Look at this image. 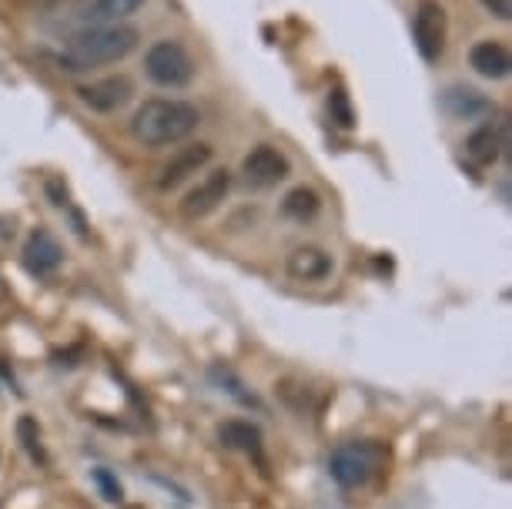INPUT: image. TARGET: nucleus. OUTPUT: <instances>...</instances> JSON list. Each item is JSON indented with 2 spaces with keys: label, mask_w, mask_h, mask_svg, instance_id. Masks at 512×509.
Returning a JSON list of instances; mask_svg holds the SVG:
<instances>
[{
  "label": "nucleus",
  "mask_w": 512,
  "mask_h": 509,
  "mask_svg": "<svg viewBox=\"0 0 512 509\" xmlns=\"http://www.w3.org/2000/svg\"><path fill=\"white\" fill-rule=\"evenodd\" d=\"M138 31L128 24H88L74 31L64 41V54L57 57L61 71H91V67L118 64L134 47H138Z\"/></svg>",
  "instance_id": "1"
},
{
  "label": "nucleus",
  "mask_w": 512,
  "mask_h": 509,
  "mask_svg": "<svg viewBox=\"0 0 512 509\" xmlns=\"http://www.w3.org/2000/svg\"><path fill=\"white\" fill-rule=\"evenodd\" d=\"M201 111L191 101L181 98H148L134 111L131 134L144 148H171L188 141L198 131Z\"/></svg>",
  "instance_id": "2"
},
{
  "label": "nucleus",
  "mask_w": 512,
  "mask_h": 509,
  "mask_svg": "<svg viewBox=\"0 0 512 509\" xmlns=\"http://www.w3.org/2000/svg\"><path fill=\"white\" fill-rule=\"evenodd\" d=\"M385 463V449L372 439H362V443H345L338 446L332 456H328V473L342 489H362L369 486L375 473Z\"/></svg>",
  "instance_id": "3"
},
{
  "label": "nucleus",
  "mask_w": 512,
  "mask_h": 509,
  "mask_svg": "<svg viewBox=\"0 0 512 509\" xmlns=\"http://www.w3.org/2000/svg\"><path fill=\"white\" fill-rule=\"evenodd\" d=\"M195 57L181 41H154L144 54V74L158 84V88H168V91H181L195 81Z\"/></svg>",
  "instance_id": "4"
},
{
  "label": "nucleus",
  "mask_w": 512,
  "mask_h": 509,
  "mask_svg": "<svg viewBox=\"0 0 512 509\" xmlns=\"http://www.w3.org/2000/svg\"><path fill=\"white\" fill-rule=\"evenodd\" d=\"M446 34H449V21H446V7L439 0H419L412 14V41L419 47L422 61L436 64L442 51H446Z\"/></svg>",
  "instance_id": "5"
},
{
  "label": "nucleus",
  "mask_w": 512,
  "mask_h": 509,
  "mask_svg": "<svg viewBox=\"0 0 512 509\" xmlns=\"http://www.w3.org/2000/svg\"><path fill=\"white\" fill-rule=\"evenodd\" d=\"M288 175H292V165H288V158L278 148H272V144H258V148H251L245 161H241V178H245L251 188H275V185H282Z\"/></svg>",
  "instance_id": "6"
},
{
  "label": "nucleus",
  "mask_w": 512,
  "mask_h": 509,
  "mask_svg": "<svg viewBox=\"0 0 512 509\" xmlns=\"http://www.w3.org/2000/svg\"><path fill=\"white\" fill-rule=\"evenodd\" d=\"M211 158H215V151H211V144H188V148L175 151L168 161H164V168L158 171V188L161 191H175L181 188L185 181H191L195 175H201Z\"/></svg>",
  "instance_id": "7"
},
{
  "label": "nucleus",
  "mask_w": 512,
  "mask_h": 509,
  "mask_svg": "<svg viewBox=\"0 0 512 509\" xmlns=\"http://www.w3.org/2000/svg\"><path fill=\"white\" fill-rule=\"evenodd\" d=\"M228 191H231V171L228 168L208 171V175L188 191L185 201H181V215L191 218V222H195V218L211 215V211L221 208V201L228 198Z\"/></svg>",
  "instance_id": "8"
},
{
  "label": "nucleus",
  "mask_w": 512,
  "mask_h": 509,
  "mask_svg": "<svg viewBox=\"0 0 512 509\" xmlns=\"http://www.w3.org/2000/svg\"><path fill=\"white\" fill-rule=\"evenodd\" d=\"M77 98H81L84 108H91L98 114H111V111H121L124 104L134 98V84L128 74H111V78L81 84V88H77Z\"/></svg>",
  "instance_id": "9"
},
{
  "label": "nucleus",
  "mask_w": 512,
  "mask_h": 509,
  "mask_svg": "<svg viewBox=\"0 0 512 509\" xmlns=\"http://www.w3.org/2000/svg\"><path fill=\"white\" fill-rule=\"evenodd\" d=\"M285 272L292 275L295 282H302V285H318V282H328V278H332L335 262H332V255H328L325 248L298 245V248H292V255H288Z\"/></svg>",
  "instance_id": "10"
},
{
  "label": "nucleus",
  "mask_w": 512,
  "mask_h": 509,
  "mask_svg": "<svg viewBox=\"0 0 512 509\" xmlns=\"http://www.w3.org/2000/svg\"><path fill=\"white\" fill-rule=\"evenodd\" d=\"M61 262H64V248L57 245V238L47 232V228L31 232V238H27V245H24L27 272L37 278H51L57 268H61Z\"/></svg>",
  "instance_id": "11"
},
{
  "label": "nucleus",
  "mask_w": 512,
  "mask_h": 509,
  "mask_svg": "<svg viewBox=\"0 0 512 509\" xmlns=\"http://www.w3.org/2000/svg\"><path fill=\"white\" fill-rule=\"evenodd\" d=\"M469 67L479 78L502 81V78H509V71H512V57L506 51V44L479 41V44H472V51H469Z\"/></svg>",
  "instance_id": "12"
},
{
  "label": "nucleus",
  "mask_w": 512,
  "mask_h": 509,
  "mask_svg": "<svg viewBox=\"0 0 512 509\" xmlns=\"http://www.w3.org/2000/svg\"><path fill=\"white\" fill-rule=\"evenodd\" d=\"M442 111H446L452 121H476L489 111V101L472 88H449L442 94Z\"/></svg>",
  "instance_id": "13"
},
{
  "label": "nucleus",
  "mask_w": 512,
  "mask_h": 509,
  "mask_svg": "<svg viewBox=\"0 0 512 509\" xmlns=\"http://www.w3.org/2000/svg\"><path fill=\"white\" fill-rule=\"evenodd\" d=\"M502 148H506V138H502V131L496 128V124H482V128H476L466 138V155L476 161V165H492Z\"/></svg>",
  "instance_id": "14"
},
{
  "label": "nucleus",
  "mask_w": 512,
  "mask_h": 509,
  "mask_svg": "<svg viewBox=\"0 0 512 509\" xmlns=\"http://www.w3.org/2000/svg\"><path fill=\"white\" fill-rule=\"evenodd\" d=\"M218 439H221V446L238 449V453H258V449H262V429L251 426V422H245V419L221 422Z\"/></svg>",
  "instance_id": "15"
},
{
  "label": "nucleus",
  "mask_w": 512,
  "mask_h": 509,
  "mask_svg": "<svg viewBox=\"0 0 512 509\" xmlns=\"http://www.w3.org/2000/svg\"><path fill=\"white\" fill-rule=\"evenodd\" d=\"M144 0H91L84 11V27L88 24H121L124 17L138 14Z\"/></svg>",
  "instance_id": "16"
},
{
  "label": "nucleus",
  "mask_w": 512,
  "mask_h": 509,
  "mask_svg": "<svg viewBox=\"0 0 512 509\" xmlns=\"http://www.w3.org/2000/svg\"><path fill=\"white\" fill-rule=\"evenodd\" d=\"M318 211H322V198H318L315 188L298 185V188H292L282 198V215L292 218V222H302L305 225V222H312Z\"/></svg>",
  "instance_id": "17"
},
{
  "label": "nucleus",
  "mask_w": 512,
  "mask_h": 509,
  "mask_svg": "<svg viewBox=\"0 0 512 509\" xmlns=\"http://www.w3.org/2000/svg\"><path fill=\"white\" fill-rule=\"evenodd\" d=\"M328 118H332L335 128L342 131H352L355 128V108H352V98L345 94L342 88H335L328 94Z\"/></svg>",
  "instance_id": "18"
},
{
  "label": "nucleus",
  "mask_w": 512,
  "mask_h": 509,
  "mask_svg": "<svg viewBox=\"0 0 512 509\" xmlns=\"http://www.w3.org/2000/svg\"><path fill=\"white\" fill-rule=\"evenodd\" d=\"M17 439L24 443L27 456H31L34 463H47V453H44V443H41V429H37L34 419L24 416L21 422H17Z\"/></svg>",
  "instance_id": "19"
},
{
  "label": "nucleus",
  "mask_w": 512,
  "mask_h": 509,
  "mask_svg": "<svg viewBox=\"0 0 512 509\" xmlns=\"http://www.w3.org/2000/svg\"><path fill=\"white\" fill-rule=\"evenodd\" d=\"M94 483H98V489H101V496L108 499V503H121V483L114 479L108 469H94Z\"/></svg>",
  "instance_id": "20"
},
{
  "label": "nucleus",
  "mask_w": 512,
  "mask_h": 509,
  "mask_svg": "<svg viewBox=\"0 0 512 509\" xmlns=\"http://www.w3.org/2000/svg\"><path fill=\"white\" fill-rule=\"evenodd\" d=\"M482 7H486L496 21H509L512 17V0H482Z\"/></svg>",
  "instance_id": "21"
}]
</instances>
